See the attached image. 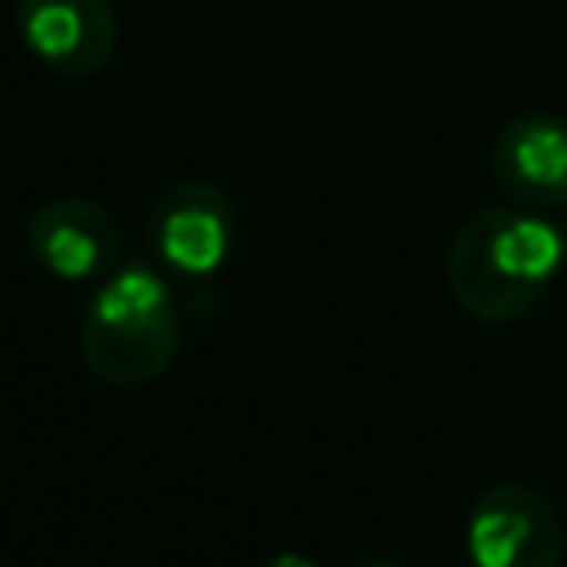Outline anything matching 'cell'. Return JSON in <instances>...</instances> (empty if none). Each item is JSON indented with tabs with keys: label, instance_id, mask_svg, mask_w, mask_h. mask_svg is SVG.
<instances>
[{
	"label": "cell",
	"instance_id": "cell-3",
	"mask_svg": "<svg viewBox=\"0 0 567 567\" xmlns=\"http://www.w3.org/2000/svg\"><path fill=\"white\" fill-rule=\"evenodd\" d=\"M563 514L540 487L523 478H501L474 496L465 518L470 567H563Z\"/></svg>",
	"mask_w": 567,
	"mask_h": 567
},
{
	"label": "cell",
	"instance_id": "cell-5",
	"mask_svg": "<svg viewBox=\"0 0 567 567\" xmlns=\"http://www.w3.org/2000/svg\"><path fill=\"white\" fill-rule=\"evenodd\" d=\"M27 252L62 284H97L124 261V235L97 199L53 195L27 217Z\"/></svg>",
	"mask_w": 567,
	"mask_h": 567
},
{
	"label": "cell",
	"instance_id": "cell-7",
	"mask_svg": "<svg viewBox=\"0 0 567 567\" xmlns=\"http://www.w3.org/2000/svg\"><path fill=\"white\" fill-rule=\"evenodd\" d=\"M492 177L523 208L567 204V120L549 111L514 115L492 142Z\"/></svg>",
	"mask_w": 567,
	"mask_h": 567
},
{
	"label": "cell",
	"instance_id": "cell-6",
	"mask_svg": "<svg viewBox=\"0 0 567 567\" xmlns=\"http://www.w3.org/2000/svg\"><path fill=\"white\" fill-rule=\"evenodd\" d=\"M18 44L53 75H97L120 49L111 0H18Z\"/></svg>",
	"mask_w": 567,
	"mask_h": 567
},
{
	"label": "cell",
	"instance_id": "cell-4",
	"mask_svg": "<svg viewBox=\"0 0 567 567\" xmlns=\"http://www.w3.org/2000/svg\"><path fill=\"white\" fill-rule=\"evenodd\" d=\"M146 248L177 279H213L235 248V204L208 177L164 186L146 213Z\"/></svg>",
	"mask_w": 567,
	"mask_h": 567
},
{
	"label": "cell",
	"instance_id": "cell-2",
	"mask_svg": "<svg viewBox=\"0 0 567 567\" xmlns=\"http://www.w3.org/2000/svg\"><path fill=\"white\" fill-rule=\"evenodd\" d=\"M182 350V306L164 266L124 257L106 270L80 315V359L106 390L155 385Z\"/></svg>",
	"mask_w": 567,
	"mask_h": 567
},
{
	"label": "cell",
	"instance_id": "cell-9",
	"mask_svg": "<svg viewBox=\"0 0 567 567\" xmlns=\"http://www.w3.org/2000/svg\"><path fill=\"white\" fill-rule=\"evenodd\" d=\"M350 567H399L394 558H381V554H368V558H354Z\"/></svg>",
	"mask_w": 567,
	"mask_h": 567
},
{
	"label": "cell",
	"instance_id": "cell-1",
	"mask_svg": "<svg viewBox=\"0 0 567 567\" xmlns=\"http://www.w3.org/2000/svg\"><path fill=\"white\" fill-rule=\"evenodd\" d=\"M567 261V235L523 204L470 213L447 244V292L478 323H514L554 288Z\"/></svg>",
	"mask_w": 567,
	"mask_h": 567
},
{
	"label": "cell",
	"instance_id": "cell-8",
	"mask_svg": "<svg viewBox=\"0 0 567 567\" xmlns=\"http://www.w3.org/2000/svg\"><path fill=\"white\" fill-rule=\"evenodd\" d=\"M252 567H323V563H319V558H310V554H297V549H275V554L257 558Z\"/></svg>",
	"mask_w": 567,
	"mask_h": 567
}]
</instances>
